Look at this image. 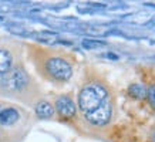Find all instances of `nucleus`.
Returning a JSON list of instances; mask_svg holds the SVG:
<instances>
[{
	"mask_svg": "<svg viewBox=\"0 0 155 142\" xmlns=\"http://www.w3.org/2000/svg\"><path fill=\"white\" fill-rule=\"evenodd\" d=\"M108 92L101 84H87L78 94V107L84 114H88L98 108L107 99Z\"/></svg>",
	"mask_w": 155,
	"mask_h": 142,
	"instance_id": "f257e3e1",
	"label": "nucleus"
},
{
	"mask_svg": "<svg viewBox=\"0 0 155 142\" xmlns=\"http://www.w3.org/2000/svg\"><path fill=\"white\" fill-rule=\"evenodd\" d=\"M46 71L57 81H67L73 76V67L60 57H51L46 61Z\"/></svg>",
	"mask_w": 155,
	"mask_h": 142,
	"instance_id": "f03ea898",
	"label": "nucleus"
},
{
	"mask_svg": "<svg viewBox=\"0 0 155 142\" xmlns=\"http://www.w3.org/2000/svg\"><path fill=\"white\" fill-rule=\"evenodd\" d=\"M111 115H113V107H111V102H110L108 99H105L98 108H95L94 111L85 114V119H87L90 124L95 125V127H103V125H105V124L110 122Z\"/></svg>",
	"mask_w": 155,
	"mask_h": 142,
	"instance_id": "7ed1b4c3",
	"label": "nucleus"
},
{
	"mask_svg": "<svg viewBox=\"0 0 155 142\" xmlns=\"http://www.w3.org/2000/svg\"><path fill=\"white\" fill-rule=\"evenodd\" d=\"M5 82L9 87L10 90H21L23 87H26L27 84V76L23 70L16 68L13 71H9L5 76Z\"/></svg>",
	"mask_w": 155,
	"mask_h": 142,
	"instance_id": "20e7f679",
	"label": "nucleus"
},
{
	"mask_svg": "<svg viewBox=\"0 0 155 142\" xmlns=\"http://www.w3.org/2000/svg\"><path fill=\"white\" fill-rule=\"evenodd\" d=\"M56 109L63 118H73L75 115V104L74 101L67 97V95H61L56 101Z\"/></svg>",
	"mask_w": 155,
	"mask_h": 142,
	"instance_id": "39448f33",
	"label": "nucleus"
},
{
	"mask_svg": "<svg viewBox=\"0 0 155 142\" xmlns=\"http://www.w3.org/2000/svg\"><path fill=\"white\" fill-rule=\"evenodd\" d=\"M13 64V57L7 50L5 48H0V77L6 76L12 68Z\"/></svg>",
	"mask_w": 155,
	"mask_h": 142,
	"instance_id": "423d86ee",
	"label": "nucleus"
},
{
	"mask_svg": "<svg viewBox=\"0 0 155 142\" xmlns=\"http://www.w3.org/2000/svg\"><path fill=\"white\" fill-rule=\"evenodd\" d=\"M19 119V112L14 108H5L0 112V124L2 125H12L17 122Z\"/></svg>",
	"mask_w": 155,
	"mask_h": 142,
	"instance_id": "0eeeda50",
	"label": "nucleus"
},
{
	"mask_svg": "<svg viewBox=\"0 0 155 142\" xmlns=\"http://www.w3.org/2000/svg\"><path fill=\"white\" fill-rule=\"evenodd\" d=\"M36 114H37L38 118L41 119H47L51 118L53 114H54V108L53 105L47 101H40L37 105H36Z\"/></svg>",
	"mask_w": 155,
	"mask_h": 142,
	"instance_id": "6e6552de",
	"label": "nucleus"
},
{
	"mask_svg": "<svg viewBox=\"0 0 155 142\" xmlns=\"http://www.w3.org/2000/svg\"><path fill=\"white\" fill-rule=\"evenodd\" d=\"M128 91H130V94H131L134 98L142 99L147 97V88L142 84H132L131 87L128 88Z\"/></svg>",
	"mask_w": 155,
	"mask_h": 142,
	"instance_id": "1a4fd4ad",
	"label": "nucleus"
},
{
	"mask_svg": "<svg viewBox=\"0 0 155 142\" xmlns=\"http://www.w3.org/2000/svg\"><path fill=\"white\" fill-rule=\"evenodd\" d=\"M83 47L87 48V50H94V48L98 47H104L105 46V41H101V40H93V38H85L83 40Z\"/></svg>",
	"mask_w": 155,
	"mask_h": 142,
	"instance_id": "9d476101",
	"label": "nucleus"
},
{
	"mask_svg": "<svg viewBox=\"0 0 155 142\" xmlns=\"http://www.w3.org/2000/svg\"><path fill=\"white\" fill-rule=\"evenodd\" d=\"M0 112H2V107H0Z\"/></svg>",
	"mask_w": 155,
	"mask_h": 142,
	"instance_id": "9b49d317",
	"label": "nucleus"
},
{
	"mask_svg": "<svg viewBox=\"0 0 155 142\" xmlns=\"http://www.w3.org/2000/svg\"><path fill=\"white\" fill-rule=\"evenodd\" d=\"M154 105H155V102H154Z\"/></svg>",
	"mask_w": 155,
	"mask_h": 142,
	"instance_id": "f8f14e48",
	"label": "nucleus"
}]
</instances>
